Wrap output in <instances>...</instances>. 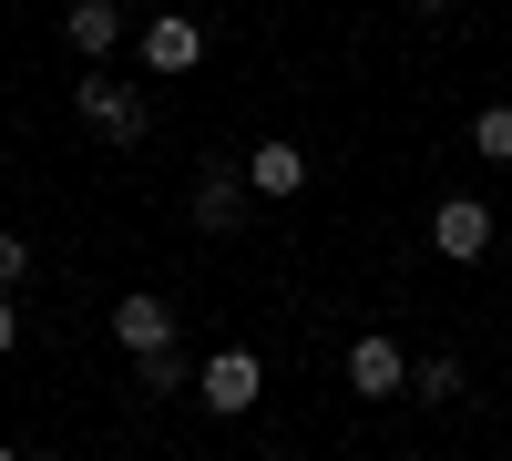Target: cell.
<instances>
[{"label": "cell", "mask_w": 512, "mask_h": 461, "mask_svg": "<svg viewBox=\"0 0 512 461\" xmlns=\"http://www.w3.org/2000/svg\"><path fill=\"white\" fill-rule=\"evenodd\" d=\"M72 103H82V123H93V134H113V144H144V93H134V82H123V72H82L72 82Z\"/></svg>", "instance_id": "6da1fadb"}, {"label": "cell", "mask_w": 512, "mask_h": 461, "mask_svg": "<svg viewBox=\"0 0 512 461\" xmlns=\"http://www.w3.org/2000/svg\"><path fill=\"white\" fill-rule=\"evenodd\" d=\"M349 390L379 410V400H410V349L390 339V328H359L349 339Z\"/></svg>", "instance_id": "7a4b0ae2"}, {"label": "cell", "mask_w": 512, "mask_h": 461, "mask_svg": "<svg viewBox=\"0 0 512 461\" xmlns=\"http://www.w3.org/2000/svg\"><path fill=\"white\" fill-rule=\"evenodd\" d=\"M195 390H205V410H216V421H236V410H256V390H267V369H256V349H205Z\"/></svg>", "instance_id": "3957f363"}, {"label": "cell", "mask_w": 512, "mask_h": 461, "mask_svg": "<svg viewBox=\"0 0 512 461\" xmlns=\"http://www.w3.org/2000/svg\"><path fill=\"white\" fill-rule=\"evenodd\" d=\"M431 246H441L451 267H482V257H492V205H482V195H441Z\"/></svg>", "instance_id": "277c9868"}, {"label": "cell", "mask_w": 512, "mask_h": 461, "mask_svg": "<svg viewBox=\"0 0 512 461\" xmlns=\"http://www.w3.org/2000/svg\"><path fill=\"white\" fill-rule=\"evenodd\" d=\"M113 339H123V359H154V349H175V308H164L154 287H134V298L113 308Z\"/></svg>", "instance_id": "5b68a950"}, {"label": "cell", "mask_w": 512, "mask_h": 461, "mask_svg": "<svg viewBox=\"0 0 512 461\" xmlns=\"http://www.w3.org/2000/svg\"><path fill=\"white\" fill-rule=\"evenodd\" d=\"M246 195H277V205H287V195H308V154H297L287 134H267V144L246 154Z\"/></svg>", "instance_id": "8992f818"}, {"label": "cell", "mask_w": 512, "mask_h": 461, "mask_svg": "<svg viewBox=\"0 0 512 461\" xmlns=\"http://www.w3.org/2000/svg\"><path fill=\"white\" fill-rule=\"evenodd\" d=\"M195 62H205V21H185V11L144 21V72H195Z\"/></svg>", "instance_id": "52a82bcc"}, {"label": "cell", "mask_w": 512, "mask_h": 461, "mask_svg": "<svg viewBox=\"0 0 512 461\" xmlns=\"http://www.w3.org/2000/svg\"><path fill=\"white\" fill-rule=\"evenodd\" d=\"M62 41H72L82 62H103L113 41H123V11H113V0H72V11H62Z\"/></svg>", "instance_id": "ba28073f"}, {"label": "cell", "mask_w": 512, "mask_h": 461, "mask_svg": "<svg viewBox=\"0 0 512 461\" xmlns=\"http://www.w3.org/2000/svg\"><path fill=\"white\" fill-rule=\"evenodd\" d=\"M246 205H256L246 175H205V185H195V226H205V236H236V226H246Z\"/></svg>", "instance_id": "9c48e42d"}, {"label": "cell", "mask_w": 512, "mask_h": 461, "mask_svg": "<svg viewBox=\"0 0 512 461\" xmlns=\"http://www.w3.org/2000/svg\"><path fill=\"white\" fill-rule=\"evenodd\" d=\"M134 390H144V400H175V390H195V359H185V349H154V359H134Z\"/></svg>", "instance_id": "30bf717a"}, {"label": "cell", "mask_w": 512, "mask_h": 461, "mask_svg": "<svg viewBox=\"0 0 512 461\" xmlns=\"http://www.w3.org/2000/svg\"><path fill=\"white\" fill-rule=\"evenodd\" d=\"M410 400H420V410L461 400V359H410Z\"/></svg>", "instance_id": "8fae6325"}, {"label": "cell", "mask_w": 512, "mask_h": 461, "mask_svg": "<svg viewBox=\"0 0 512 461\" xmlns=\"http://www.w3.org/2000/svg\"><path fill=\"white\" fill-rule=\"evenodd\" d=\"M472 154L482 164H512V103H482L472 113Z\"/></svg>", "instance_id": "7c38bea8"}, {"label": "cell", "mask_w": 512, "mask_h": 461, "mask_svg": "<svg viewBox=\"0 0 512 461\" xmlns=\"http://www.w3.org/2000/svg\"><path fill=\"white\" fill-rule=\"evenodd\" d=\"M21 277H31V236H11V226H0V298H11Z\"/></svg>", "instance_id": "4fadbf2b"}, {"label": "cell", "mask_w": 512, "mask_h": 461, "mask_svg": "<svg viewBox=\"0 0 512 461\" xmlns=\"http://www.w3.org/2000/svg\"><path fill=\"white\" fill-rule=\"evenodd\" d=\"M11 349H21V308L0 298V359H11Z\"/></svg>", "instance_id": "5bb4252c"}, {"label": "cell", "mask_w": 512, "mask_h": 461, "mask_svg": "<svg viewBox=\"0 0 512 461\" xmlns=\"http://www.w3.org/2000/svg\"><path fill=\"white\" fill-rule=\"evenodd\" d=\"M0 461H21V451H11V441H0Z\"/></svg>", "instance_id": "9a60e30c"}]
</instances>
